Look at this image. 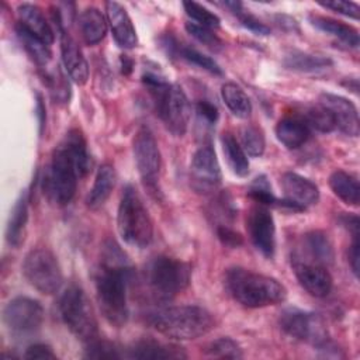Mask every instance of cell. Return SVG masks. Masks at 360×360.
I'll return each instance as SVG.
<instances>
[{"instance_id":"cell-37","label":"cell","mask_w":360,"mask_h":360,"mask_svg":"<svg viewBox=\"0 0 360 360\" xmlns=\"http://www.w3.org/2000/svg\"><path fill=\"white\" fill-rule=\"evenodd\" d=\"M221 4L226 8H229L238 17V20L240 21V24L245 28L250 30L252 32H255L257 35H269L270 34V28L266 24H263L262 21H259L255 15L248 13L243 8V4L240 1H224Z\"/></svg>"},{"instance_id":"cell-36","label":"cell","mask_w":360,"mask_h":360,"mask_svg":"<svg viewBox=\"0 0 360 360\" xmlns=\"http://www.w3.org/2000/svg\"><path fill=\"white\" fill-rule=\"evenodd\" d=\"M239 138H240V146L246 152V155L252 158H259L264 153L266 148V139L263 131L252 124L243 125L239 129Z\"/></svg>"},{"instance_id":"cell-9","label":"cell","mask_w":360,"mask_h":360,"mask_svg":"<svg viewBox=\"0 0 360 360\" xmlns=\"http://www.w3.org/2000/svg\"><path fill=\"white\" fill-rule=\"evenodd\" d=\"M22 274L37 291L46 295L55 294L63 281L59 262L46 248H37L25 255Z\"/></svg>"},{"instance_id":"cell-41","label":"cell","mask_w":360,"mask_h":360,"mask_svg":"<svg viewBox=\"0 0 360 360\" xmlns=\"http://www.w3.org/2000/svg\"><path fill=\"white\" fill-rule=\"evenodd\" d=\"M84 356L89 359H120L122 354L114 343L94 338L87 342Z\"/></svg>"},{"instance_id":"cell-27","label":"cell","mask_w":360,"mask_h":360,"mask_svg":"<svg viewBox=\"0 0 360 360\" xmlns=\"http://www.w3.org/2000/svg\"><path fill=\"white\" fill-rule=\"evenodd\" d=\"M80 34L87 45L101 42L107 34V20L104 14L96 7H87L79 17Z\"/></svg>"},{"instance_id":"cell-29","label":"cell","mask_w":360,"mask_h":360,"mask_svg":"<svg viewBox=\"0 0 360 360\" xmlns=\"http://www.w3.org/2000/svg\"><path fill=\"white\" fill-rule=\"evenodd\" d=\"M329 187L345 204L354 207L359 205L360 186L356 176L345 170H335L329 177Z\"/></svg>"},{"instance_id":"cell-25","label":"cell","mask_w":360,"mask_h":360,"mask_svg":"<svg viewBox=\"0 0 360 360\" xmlns=\"http://www.w3.org/2000/svg\"><path fill=\"white\" fill-rule=\"evenodd\" d=\"M308 21L316 30L335 37L342 44H345L350 48H359V42H360L359 31L354 27L343 24V22L336 21V20L329 18V17L318 15V14H309Z\"/></svg>"},{"instance_id":"cell-48","label":"cell","mask_w":360,"mask_h":360,"mask_svg":"<svg viewBox=\"0 0 360 360\" xmlns=\"http://www.w3.org/2000/svg\"><path fill=\"white\" fill-rule=\"evenodd\" d=\"M352 243L349 248V264L352 267V271L356 277H359V263H360V242L359 235L352 236Z\"/></svg>"},{"instance_id":"cell-7","label":"cell","mask_w":360,"mask_h":360,"mask_svg":"<svg viewBox=\"0 0 360 360\" xmlns=\"http://www.w3.org/2000/svg\"><path fill=\"white\" fill-rule=\"evenodd\" d=\"M80 172L68 152V149L59 143L51 156V162L45 169L42 177V190L48 200L56 205L69 204L77 188Z\"/></svg>"},{"instance_id":"cell-35","label":"cell","mask_w":360,"mask_h":360,"mask_svg":"<svg viewBox=\"0 0 360 360\" xmlns=\"http://www.w3.org/2000/svg\"><path fill=\"white\" fill-rule=\"evenodd\" d=\"M297 115H300L305 121V124L309 127V129L312 128V129H316L323 134H328V132H332L336 129L333 115L330 114V111L328 108H325L321 104L305 107L304 111Z\"/></svg>"},{"instance_id":"cell-26","label":"cell","mask_w":360,"mask_h":360,"mask_svg":"<svg viewBox=\"0 0 360 360\" xmlns=\"http://www.w3.org/2000/svg\"><path fill=\"white\" fill-rule=\"evenodd\" d=\"M115 180H117V176H115L114 166L110 163L101 165L97 170L94 184L86 198L87 207L91 210H97L101 205H104V202L108 200V197L111 195L115 187Z\"/></svg>"},{"instance_id":"cell-5","label":"cell","mask_w":360,"mask_h":360,"mask_svg":"<svg viewBox=\"0 0 360 360\" xmlns=\"http://www.w3.org/2000/svg\"><path fill=\"white\" fill-rule=\"evenodd\" d=\"M117 228L122 240L131 246L143 249L153 239V222L138 190L127 184L117 212Z\"/></svg>"},{"instance_id":"cell-13","label":"cell","mask_w":360,"mask_h":360,"mask_svg":"<svg viewBox=\"0 0 360 360\" xmlns=\"http://www.w3.org/2000/svg\"><path fill=\"white\" fill-rule=\"evenodd\" d=\"M222 180L218 158L212 146L205 145L195 150L190 165V183L197 193L215 191Z\"/></svg>"},{"instance_id":"cell-6","label":"cell","mask_w":360,"mask_h":360,"mask_svg":"<svg viewBox=\"0 0 360 360\" xmlns=\"http://www.w3.org/2000/svg\"><path fill=\"white\" fill-rule=\"evenodd\" d=\"M190 278L188 264L170 256H156L145 269V283L152 297L162 302L170 301L184 291Z\"/></svg>"},{"instance_id":"cell-31","label":"cell","mask_w":360,"mask_h":360,"mask_svg":"<svg viewBox=\"0 0 360 360\" xmlns=\"http://www.w3.org/2000/svg\"><path fill=\"white\" fill-rule=\"evenodd\" d=\"M60 143L68 149V152L76 162L80 176L82 177L86 176L91 167V159H90V153L87 150V142H86L83 132L77 128H73L65 135V138L60 141Z\"/></svg>"},{"instance_id":"cell-40","label":"cell","mask_w":360,"mask_h":360,"mask_svg":"<svg viewBox=\"0 0 360 360\" xmlns=\"http://www.w3.org/2000/svg\"><path fill=\"white\" fill-rule=\"evenodd\" d=\"M248 193L256 204H262V205H266V207L278 204V200L274 197V194L271 191V187H270V183H269V180L264 174H262V176H259L253 180Z\"/></svg>"},{"instance_id":"cell-21","label":"cell","mask_w":360,"mask_h":360,"mask_svg":"<svg viewBox=\"0 0 360 360\" xmlns=\"http://www.w3.org/2000/svg\"><path fill=\"white\" fill-rule=\"evenodd\" d=\"M276 136L287 149H298L307 143L311 129L300 115H288L276 125Z\"/></svg>"},{"instance_id":"cell-49","label":"cell","mask_w":360,"mask_h":360,"mask_svg":"<svg viewBox=\"0 0 360 360\" xmlns=\"http://www.w3.org/2000/svg\"><path fill=\"white\" fill-rule=\"evenodd\" d=\"M342 225L352 233V236L359 235V218L357 215H350V214H345L340 218Z\"/></svg>"},{"instance_id":"cell-14","label":"cell","mask_w":360,"mask_h":360,"mask_svg":"<svg viewBox=\"0 0 360 360\" xmlns=\"http://www.w3.org/2000/svg\"><path fill=\"white\" fill-rule=\"evenodd\" d=\"M246 229L253 246L267 259L276 252V225L266 205L255 204L246 215Z\"/></svg>"},{"instance_id":"cell-3","label":"cell","mask_w":360,"mask_h":360,"mask_svg":"<svg viewBox=\"0 0 360 360\" xmlns=\"http://www.w3.org/2000/svg\"><path fill=\"white\" fill-rule=\"evenodd\" d=\"M148 322L160 335L176 340L197 339L215 326L212 314L198 305L165 307L150 312Z\"/></svg>"},{"instance_id":"cell-30","label":"cell","mask_w":360,"mask_h":360,"mask_svg":"<svg viewBox=\"0 0 360 360\" xmlns=\"http://www.w3.org/2000/svg\"><path fill=\"white\" fill-rule=\"evenodd\" d=\"M283 63L290 70L315 73V72H321L330 68L332 59L322 55H312L301 51H291L284 56Z\"/></svg>"},{"instance_id":"cell-38","label":"cell","mask_w":360,"mask_h":360,"mask_svg":"<svg viewBox=\"0 0 360 360\" xmlns=\"http://www.w3.org/2000/svg\"><path fill=\"white\" fill-rule=\"evenodd\" d=\"M183 7L186 14L193 18L194 21H197L195 24L205 27L208 30H214V28H219L221 25V20L217 14H214L212 11H210L207 7L195 3V1H183Z\"/></svg>"},{"instance_id":"cell-43","label":"cell","mask_w":360,"mask_h":360,"mask_svg":"<svg viewBox=\"0 0 360 360\" xmlns=\"http://www.w3.org/2000/svg\"><path fill=\"white\" fill-rule=\"evenodd\" d=\"M186 30L193 38H195L198 42L204 44L207 48L212 51H219L224 46L221 38L205 27H201L195 22H186Z\"/></svg>"},{"instance_id":"cell-24","label":"cell","mask_w":360,"mask_h":360,"mask_svg":"<svg viewBox=\"0 0 360 360\" xmlns=\"http://www.w3.org/2000/svg\"><path fill=\"white\" fill-rule=\"evenodd\" d=\"M28 221V193L24 190L15 201L6 228V240L10 246L18 248L24 242Z\"/></svg>"},{"instance_id":"cell-19","label":"cell","mask_w":360,"mask_h":360,"mask_svg":"<svg viewBox=\"0 0 360 360\" xmlns=\"http://www.w3.org/2000/svg\"><path fill=\"white\" fill-rule=\"evenodd\" d=\"M59 37H60L62 60L68 75L76 84L79 86L86 84L89 79V65L82 53V49L79 48L75 38L65 30L59 32Z\"/></svg>"},{"instance_id":"cell-10","label":"cell","mask_w":360,"mask_h":360,"mask_svg":"<svg viewBox=\"0 0 360 360\" xmlns=\"http://www.w3.org/2000/svg\"><path fill=\"white\" fill-rule=\"evenodd\" d=\"M44 308L30 297H15L3 309V322L8 332L18 338L37 333L44 322Z\"/></svg>"},{"instance_id":"cell-1","label":"cell","mask_w":360,"mask_h":360,"mask_svg":"<svg viewBox=\"0 0 360 360\" xmlns=\"http://www.w3.org/2000/svg\"><path fill=\"white\" fill-rule=\"evenodd\" d=\"M134 276V267L127 255L114 242L104 245L101 264L94 276L96 295L103 316L115 328H121L128 321L127 287Z\"/></svg>"},{"instance_id":"cell-17","label":"cell","mask_w":360,"mask_h":360,"mask_svg":"<svg viewBox=\"0 0 360 360\" xmlns=\"http://www.w3.org/2000/svg\"><path fill=\"white\" fill-rule=\"evenodd\" d=\"M319 104L330 111L335 120V125L340 132L349 136L359 135L360 132L359 112L356 105L350 100L338 94L322 93L319 96Z\"/></svg>"},{"instance_id":"cell-50","label":"cell","mask_w":360,"mask_h":360,"mask_svg":"<svg viewBox=\"0 0 360 360\" xmlns=\"http://www.w3.org/2000/svg\"><path fill=\"white\" fill-rule=\"evenodd\" d=\"M121 72L124 75H129L132 72V68H134V62L127 56V55H122L121 56Z\"/></svg>"},{"instance_id":"cell-47","label":"cell","mask_w":360,"mask_h":360,"mask_svg":"<svg viewBox=\"0 0 360 360\" xmlns=\"http://www.w3.org/2000/svg\"><path fill=\"white\" fill-rule=\"evenodd\" d=\"M25 359H56V354L53 353L52 347L49 345H45V343H34L31 346L27 347L25 350V354H24Z\"/></svg>"},{"instance_id":"cell-16","label":"cell","mask_w":360,"mask_h":360,"mask_svg":"<svg viewBox=\"0 0 360 360\" xmlns=\"http://www.w3.org/2000/svg\"><path fill=\"white\" fill-rule=\"evenodd\" d=\"M291 266L298 283L307 292L316 298L326 297L330 292L333 280L326 266L300 257L297 255H292Z\"/></svg>"},{"instance_id":"cell-33","label":"cell","mask_w":360,"mask_h":360,"mask_svg":"<svg viewBox=\"0 0 360 360\" xmlns=\"http://www.w3.org/2000/svg\"><path fill=\"white\" fill-rule=\"evenodd\" d=\"M221 97L229 111L242 120H246L252 114V103L245 90L236 83H225L221 87Z\"/></svg>"},{"instance_id":"cell-42","label":"cell","mask_w":360,"mask_h":360,"mask_svg":"<svg viewBox=\"0 0 360 360\" xmlns=\"http://www.w3.org/2000/svg\"><path fill=\"white\" fill-rule=\"evenodd\" d=\"M44 79H45V83L52 94V97L58 101H68L69 100V83L66 82L65 79V75L56 69V70H52V72H46L44 75Z\"/></svg>"},{"instance_id":"cell-22","label":"cell","mask_w":360,"mask_h":360,"mask_svg":"<svg viewBox=\"0 0 360 360\" xmlns=\"http://www.w3.org/2000/svg\"><path fill=\"white\" fill-rule=\"evenodd\" d=\"M302 249L305 256L294 253L300 257L312 260L322 266H329L335 260V250L330 239L321 231H311L302 236Z\"/></svg>"},{"instance_id":"cell-44","label":"cell","mask_w":360,"mask_h":360,"mask_svg":"<svg viewBox=\"0 0 360 360\" xmlns=\"http://www.w3.org/2000/svg\"><path fill=\"white\" fill-rule=\"evenodd\" d=\"M319 4L325 8H329L335 13H339V14L346 15L349 18L359 20L360 7L353 1H338V0H335V1H321Z\"/></svg>"},{"instance_id":"cell-11","label":"cell","mask_w":360,"mask_h":360,"mask_svg":"<svg viewBox=\"0 0 360 360\" xmlns=\"http://www.w3.org/2000/svg\"><path fill=\"white\" fill-rule=\"evenodd\" d=\"M278 322L281 329L294 339L311 343L319 349L329 343L326 326L316 314L287 308L281 312Z\"/></svg>"},{"instance_id":"cell-20","label":"cell","mask_w":360,"mask_h":360,"mask_svg":"<svg viewBox=\"0 0 360 360\" xmlns=\"http://www.w3.org/2000/svg\"><path fill=\"white\" fill-rule=\"evenodd\" d=\"M128 356L132 359H163V360H174V359H186L187 354L183 347L172 343H163L150 338L141 339L135 342L131 349H128Z\"/></svg>"},{"instance_id":"cell-18","label":"cell","mask_w":360,"mask_h":360,"mask_svg":"<svg viewBox=\"0 0 360 360\" xmlns=\"http://www.w3.org/2000/svg\"><path fill=\"white\" fill-rule=\"evenodd\" d=\"M105 13L107 22L118 46L124 49L135 48L138 45V35L127 10L117 1H107Z\"/></svg>"},{"instance_id":"cell-4","label":"cell","mask_w":360,"mask_h":360,"mask_svg":"<svg viewBox=\"0 0 360 360\" xmlns=\"http://www.w3.org/2000/svg\"><path fill=\"white\" fill-rule=\"evenodd\" d=\"M142 82L153 98L158 115L174 136H183L188 127L190 103L181 87L170 84L156 72L148 70Z\"/></svg>"},{"instance_id":"cell-28","label":"cell","mask_w":360,"mask_h":360,"mask_svg":"<svg viewBox=\"0 0 360 360\" xmlns=\"http://www.w3.org/2000/svg\"><path fill=\"white\" fill-rule=\"evenodd\" d=\"M15 32L30 58L39 66L45 68L52 59V51L49 44L42 41L39 37L27 30L22 24H15Z\"/></svg>"},{"instance_id":"cell-46","label":"cell","mask_w":360,"mask_h":360,"mask_svg":"<svg viewBox=\"0 0 360 360\" xmlns=\"http://www.w3.org/2000/svg\"><path fill=\"white\" fill-rule=\"evenodd\" d=\"M195 111L202 121L208 124H214L218 120V108L215 104H212L208 100H200L195 104Z\"/></svg>"},{"instance_id":"cell-34","label":"cell","mask_w":360,"mask_h":360,"mask_svg":"<svg viewBox=\"0 0 360 360\" xmlns=\"http://www.w3.org/2000/svg\"><path fill=\"white\" fill-rule=\"evenodd\" d=\"M173 53H177L180 55L181 59H184L186 62L200 68V69H204L207 70L208 73L211 75H217V76H222L224 72L222 69L219 68V65L210 56H207L205 53L197 51L195 48L193 46H188V45H181L179 44L177 41L174 42V48H173Z\"/></svg>"},{"instance_id":"cell-15","label":"cell","mask_w":360,"mask_h":360,"mask_svg":"<svg viewBox=\"0 0 360 360\" xmlns=\"http://www.w3.org/2000/svg\"><path fill=\"white\" fill-rule=\"evenodd\" d=\"M281 188L284 198L281 201L278 200V205L291 211H304L316 204L319 200L318 186L309 179L294 172H287L283 174Z\"/></svg>"},{"instance_id":"cell-39","label":"cell","mask_w":360,"mask_h":360,"mask_svg":"<svg viewBox=\"0 0 360 360\" xmlns=\"http://www.w3.org/2000/svg\"><path fill=\"white\" fill-rule=\"evenodd\" d=\"M204 352L211 357L218 359H240L243 356L240 346L231 338H219L211 342Z\"/></svg>"},{"instance_id":"cell-12","label":"cell","mask_w":360,"mask_h":360,"mask_svg":"<svg viewBox=\"0 0 360 360\" xmlns=\"http://www.w3.org/2000/svg\"><path fill=\"white\" fill-rule=\"evenodd\" d=\"M134 159L141 179L145 184L155 190L162 169V156L159 145L148 127H141L132 141Z\"/></svg>"},{"instance_id":"cell-2","label":"cell","mask_w":360,"mask_h":360,"mask_svg":"<svg viewBox=\"0 0 360 360\" xmlns=\"http://www.w3.org/2000/svg\"><path fill=\"white\" fill-rule=\"evenodd\" d=\"M225 287L229 295L246 308L276 305L287 297V290L278 280L243 267L226 270Z\"/></svg>"},{"instance_id":"cell-23","label":"cell","mask_w":360,"mask_h":360,"mask_svg":"<svg viewBox=\"0 0 360 360\" xmlns=\"http://www.w3.org/2000/svg\"><path fill=\"white\" fill-rule=\"evenodd\" d=\"M18 13V22L22 24L27 30H30L32 34L39 37L46 44H52L55 39V34L45 18L42 10L37 4L31 3H22L17 8Z\"/></svg>"},{"instance_id":"cell-45","label":"cell","mask_w":360,"mask_h":360,"mask_svg":"<svg viewBox=\"0 0 360 360\" xmlns=\"http://www.w3.org/2000/svg\"><path fill=\"white\" fill-rule=\"evenodd\" d=\"M217 236L218 239L228 248H239L243 243V238L240 236L239 232L233 231L229 225L226 224H218L217 228Z\"/></svg>"},{"instance_id":"cell-8","label":"cell","mask_w":360,"mask_h":360,"mask_svg":"<svg viewBox=\"0 0 360 360\" xmlns=\"http://www.w3.org/2000/svg\"><path fill=\"white\" fill-rule=\"evenodd\" d=\"M59 312L66 328L80 340L97 338V319L91 302L82 287L69 285L59 300Z\"/></svg>"},{"instance_id":"cell-32","label":"cell","mask_w":360,"mask_h":360,"mask_svg":"<svg viewBox=\"0 0 360 360\" xmlns=\"http://www.w3.org/2000/svg\"><path fill=\"white\" fill-rule=\"evenodd\" d=\"M221 143H222L225 159L229 167L232 169V172L239 177H246L249 174V160L240 143L236 141V138L231 132L222 134Z\"/></svg>"}]
</instances>
